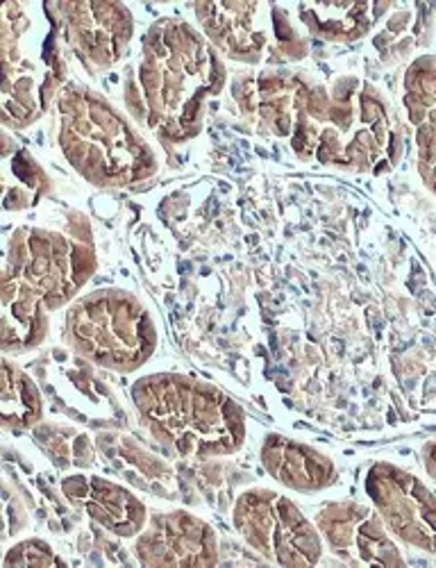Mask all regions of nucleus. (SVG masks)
I'll list each match as a JSON object with an SVG mask.
<instances>
[{
	"instance_id": "obj_5",
	"label": "nucleus",
	"mask_w": 436,
	"mask_h": 568,
	"mask_svg": "<svg viewBox=\"0 0 436 568\" xmlns=\"http://www.w3.org/2000/svg\"><path fill=\"white\" fill-rule=\"evenodd\" d=\"M69 485H73L75 489H67V494L75 496V498H84L87 503V511L101 520V524L110 530H114L116 535L130 537L134 532L141 530V526L145 524V511L143 505L130 496L128 491L108 485L103 480H69Z\"/></svg>"
},
{
	"instance_id": "obj_6",
	"label": "nucleus",
	"mask_w": 436,
	"mask_h": 568,
	"mask_svg": "<svg viewBox=\"0 0 436 568\" xmlns=\"http://www.w3.org/2000/svg\"><path fill=\"white\" fill-rule=\"evenodd\" d=\"M264 462L280 483L301 491L325 487L332 478V466L314 450L296 446L284 439H268L264 448Z\"/></svg>"
},
{
	"instance_id": "obj_2",
	"label": "nucleus",
	"mask_w": 436,
	"mask_h": 568,
	"mask_svg": "<svg viewBox=\"0 0 436 568\" xmlns=\"http://www.w3.org/2000/svg\"><path fill=\"white\" fill-rule=\"evenodd\" d=\"M71 325L82 353L108 366L134 368L153 348L149 321L125 298H91L73 312Z\"/></svg>"
},
{
	"instance_id": "obj_3",
	"label": "nucleus",
	"mask_w": 436,
	"mask_h": 568,
	"mask_svg": "<svg viewBox=\"0 0 436 568\" xmlns=\"http://www.w3.org/2000/svg\"><path fill=\"white\" fill-rule=\"evenodd\" d=\"M234 518L249 544L277 564L310 566L321 557V539L310 520L277 494H246Z\"/></svg>"
},
{
	"instance_id": "obj_1",
	"label": "nucleus",
	"mask_w": 436,
	"mask_h": 568,
	"mask_svg": "<svg viewBox=\"0 0 436 568\" xmlns=\"http://www.w3.org/2000/svg\"><path fill=\"white\" fill-rule=\"evenodd\" d=\"M134 398L151 428L169 439L180 455L227 453L244 439L241 412L205 385L160 375L141 381Z\"/></svg>"
},
{
	"instance_id": "obj_4",
	"label": "nucleus",
	"mask_w": 436,
	"mask_h": 568,
	"mask_svg": "<svg viewBox=\"0 0 436 568\" xmlns=\"http://www.w3.org/2000/svg\"><path fill=\"white\" fill-rule=\"evenodd\" d=\"M143 564H212L214 539L205 524L193 516L175 511L155 518L139 546Z\"/></svg>"
},
{
	"instance_id": "obj_8",
	"label": "nucleus",
	"mask_w": 436,
	"mask_h": 568,
	"mask_svg": "<svg viewBox=\"0 0 436 568\" xmlns=\"http://www.w3.org/2000/svg\"><path fill=\"white\" fill-rule=\"evenodd\" d=\"M14 564H23V566H51V564H58V557L48 550L45 544H39V541H28L19 548H14L8 557V566H14Z\"/></svg>"
},
{
	"instance_id": "obj_7",
	"label": "nucleus",
	"mask_w": 436,
	"mask_h": 568,
	"mask_svg": "<svg viewBox=\"0 0 436 568\" xmlns=\"http://www.w3.org/2000/svg\"><path fill=\"white\" fill-rule=\"evenodd\" d=\"M3 412L8 425H19V428H26L30 425L37 414L41 412L39 398L30 385L26 375L14 373L12 368L6 371V400H3Z\"/></svg>"
}]
</instances>
